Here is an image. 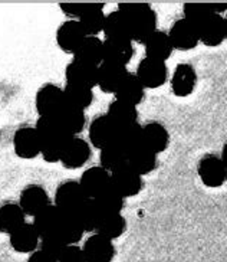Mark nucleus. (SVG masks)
Instances as JSON below:
<instances>
[{"label": "nucleus", "instance_id": "nucleus-25", "mask_svg": "<svg viewBox=\"0 0 227 262\" xmlns=\"http://www.w3.org/2000/svg\"><path fill=\"white\" fill-rule=\"evenodd\" d=\"M197 75L194 68L189 63H180L171 77V90L177 97H189L194 91Z\"/></svg>", "mask_w": 227, "mask_h": 262}, {"label": "nucleus", "instance_id": "nucleus-16", "mask_svg": "<svg viewBox=\"0 0 227 262\" xmlns=\"http://www.w3.org/2000/svg\"><path fill=\"white\" fill-rule=\"evenodd\" d=\"M53 118L72 137H76L78 134H81L85 128V124H86V117H85L83 110L72 107L66 102L62 104V107L56 111Z\"/></svg>", "mask_w": 227, "mask_h": 262}, {"label": "nucleus", "instance_id": "nucleus-15", "mask_svg": "<svg viewBox=\"0 0 227 262\" xmlns=\"http://www.w3.org/2000/svg\"><path fill=\"white\" fill-rule=\"evenodd\" d=\"M104 59L102 62L127 67L134 55V45L127 39H104Z\"/></svg>", "mask_w": 227, "mask_h": 262}, {"label": "nucleus", "instance_id": "nucleus-17", "mask_svg": "<svg viewBox=\"0 0 227 262\" xmlns=\"http://www.w3.org/2000/svg\"><path fill=\"white\" fill-rule=\"evenodd\" d=\"M200 42L206 47H219L226 39V20L221 15H212L198 26Z\"/></svg>", "mask_w": 227, "mask_h": 262}, {"label": "nucleus", "instance_id": "nucleus-3", "mask_svg": "<svg viewBox=\"0 0 227 262\" xmlns=\"http://www.w3.org/2000/svg\"><path fill=\"white\" fill-rule=\"evenodd\" d=\"M86 199L79 180H65L55 192V205L65 212H76Z\"/></svg>", "mask_w": 227, "mask_h": 262}, {"label": "nucleus", "instance_id": "nucleus-31", "mask_svg": "<svg viewBox=\"0 0 227 262\" xmlns=\"http://www.w3.org/2000/svg\"><path fill=\"white\" fill-rule=\"evenodd\" d=\"M62 210L56 205H48L39 213L33 216V226L40 235V238L56 233L59 221H61Z\"/></svg>", "mask_w": 227, "mask_h": 262}, {"label": "nucleus", "instance_id": "nucleus-36", "mask_svg": "<svg viewBox=\"0 0 227 262\" xmlns=\"http://www.w3.org/2000/svg\"><path fill=\"white\" fill-rule=\"evenodd\" d=\"M76 213L82 222L85 232H97L98 225L104 217V213L95 199H86L82 206L76 210Z\"/></svg>", "mask_w": 227, "mask_h": 262}, {"label": "nucleus", "instance_id": "nucleus-21", "mask_svg": "<svg viewBox=\"0 0 227 262\" xmlns=\"http://www.w3.org/2000/svg\"><path fill=\"white\" fill-rule=\"evenodd\" d=\"M145 97V88L135 74L128 72L115 93V100H120L132 107H138Z\"/></svg>", "mask_w": 227, "mask_h": 262}, {"label": "nucleus", "instance_id": "nucleus-39", "mask_svg": "<svg viewBox=\"0 0 227 262\" xmlns=\"http://www.w3.org/2000/svg\"><path fill=\"white\" fill-rule=\"evenodd\" d=\"M95 201L104 215L121 213L124 209V203H125V199L114 189L112 186H109L104 193H101Z\"/></svg>", "mask_w": 227, "mask_h": 262}, {"label": "nucleus", "instance_id": "nucleus-32", "mask_svg": "<svg viewBox=\"0 0 227 262\" xmlns=\"http://www.w3.org/2000/svg\"><path fill=\"white\" fill-rule=\"evenodd\" d=\"M106 117L111 120V123L115 127H127L131 124L138 123L137 107H132L120 100H114L109 102L106 110Z\"/></svg>", "mask_w": 227, "mask_h": 262}, {"label": "nucleus", "instance_id": "nucleus-42", "mask_svg": "<svg viewBox=\"0 0 227 262\" xmlns=\"http://www.w3.org/2000/svg\"><path fill=\"white\" fill-rule=\"evenodd\" d=\"M86 6H88V3H61L59 5L62 12L68 16L71 20H79V17L82 16Z\"/></svg>", "mask_w": 227, "mask_h": 262}, {"label": "nucleus", "instance_id": "nucleus-8", "mask_svg": "<svg viewBox=\"0 0 227 262\" xmlns=\"http://www.w3.org/2000/svg\"><path fill=\"white\" fill-rule=\"evenodd\" d=\"M91 144L81 137H72L62 153L61 163L65 169L75 170L83 167L91 159Z\"/></svg>", "mask_w": 227, "mask_h": 262}, {"label": "nucleus", "instance_id": "nucleus-44", "mask_svg": "<svg viewBox=\"0 0 227 262\" xmlns=\"http://www.w3.org/2000/svg\"><path fill=\"white\" fill-rule=\"evenodd\" d=\"M221 162H223V164H224V167H226V173H227V143L224 144V147H223V153H221Z\"/></svg>", "mask_w": 227, "mask_h": 262}, {"label": "nucleus", "instance_id": "nucleus-1", "mask_svg": "<svg viewBox=\"0 0 227 262\" xmlns=\"http://www.w3.org/2000/svg\"><path fill=\"white\" fill-rule=\"evenodd\" d=\"M35 128L40 137V156L46 163H61L68 141L72 139L53 117H39Z\"/></svg>", "mask_w": 227, "mask_h": 262}, {"label": "nucleus", "instance_id": "nucleus-38", "mask_svg": "<svg viewBox=\"0 0 227 262\" xmlns=\"http://www.w3.org/2000/svg\"><path fill=\"white\" fill-rule=\"evenodd\" d=\"M127 229V221L121 213H115V215H104L101 224L98 225V229L95 233H99L105 238L118 239Z\"/></svg>", "mask_w": 227, "mask_h": 262}, {"label": "nucleus", "instance_id": "nucleus-18", "mask_svg": "<svg viewBox=\"0 0 227 262\" xmlns=\"http://www.w3.org/2000/svg\"><path fill=\"white\" fill-rule=\"evenodd\" d=\"M19 205L26 215L35 216L48 205H51V199L45 187L40 185H29L20 193Z\"/></svg>", "mask_w": 227, "mask_h": 262}, {"label": "nucleus", "instance_id": "nucleus-43", "mask_svg": "<svg viewBox=\"0 0 227 262\" xmlns=\"http://www.w3.org/2000/svg\"><path fill=\"white\" fill-rule=\"evenodd\" d=\"M28 262H58L56 259L51 258L49 255H46L45 252H42L40 249L39 251H35L29 255L28 258Z\"/></svg>", "mask_w": 227, "mask_h": 262}, {"label": "nucleus", "instance_id": "nucleus-40", "mask_svg": "<svg viewBox=\"0 0 227 262\" xmlns=\"http://www.w3.org/2000/svg\"><path fill=\"white\" fill-rule=\"evenodd\" d=\"M66 247L68 245L63 242V239L58 233L43 236V238H40V242H39V249L42 252H45L46 255H49L53 259H56V261L59 259V256H61Z\"/></svg>", "mask_w": 227, "mask_h": 262}, {"label": "nucleus", "instance_id": "nucleus-12", "mask_svg": "<svg viewBox=\"0 0 227 262\" xmlns=\"http://www.w3.org/2000/svg\"><path fill=\"white\" fill-rule=\"evenodd\" d=\"M168 36H170V40L173 43V48L178 49V51H191L200 42L198 29L194 25L187 22L184 17L175 20L170 32H168Z\"/></svg>", "mask_w": 227, "mask_h": 262}, {"label": "nucleus", "instance_id": "nucleus-7", "mask_svg": "<svg viewBox=\"0 0 227 262\" xmlns=\"http://www.w3.org/2000/svg\"><path fill=\"white\" fill-rule=\"evenodd\" d=\"M65 102L63 88L55 84H45L39 88L35 104L39 117H53Z\"/></svg>", "mask_w": 227, "mask_h": 262}, {"label": "nucleus", "instance_id": "nucleus-10", "mask_svg": "<svg viewBox=\"0 0 227 262\" xmlns=\"http://www.w3.org/2000/svg\"><path fill=\"white\" fill-rule=\"evenodd\" d=\"M79 183L88 199H97L111 186V173L101 166H94L83 171Z\"/></svg>", "mask_w": 227, "mask_h": 262}, {"label": "nucleus", "instance_id": "nucleus-41", "mask_svg": "<svg viewBox=\"0 0 227 262\" xmlns=\"http://www.w3.org/2000/svg\"><path fill=\"white\" fill-rule=\"evenodd\" d=\"M58 262H85L82 248L78 245H68L59 256Z\"/></svg>", "mask_w": 227, "mask_h": 262}, {"label": "nucleus", "instance_id": "nucleus-34", "mask_svg": "<svg viewBox=\"0 0 227 262\" xmlns=\"http://www.w3.org/2000/svg\"><path fill=\"white\" fill-rule=\"evenodd\" d=\"M102 33L105 35V39H127V40H131L128 22L118 9L105 16Z\"/></svg>", "mask_w": 227, "mask_h": 262}, {"label": "nucleus", "instance_id": "nucleus-24", "mask_svg": "<svg viewBox=\"0 0 227 262\" xmlns=\"http://www.w3.org/2000/svg\"><path fill=\"white\" fill-rule=\"evenodd\" d=\"M104 59V43L98 36H86L74 54V61L99 67Z\"/></svg>", "mask_w": 227, "mask_h": 262}, {"label": "nucleus", "instance_id": "nucleus-13", "mask_svg": "<svg viewBox=\"0 0 227 262\" xmlns=\"http://www.w3.org/2000/svg\"><path fill=\"white\" fill-rule=\"evenodd\" d=\"M98 68L94 65H88L83 62L72 61L69 62L65 68V78L66 84L79 85L94 90V86L98 84Z\"/></svg>", "mask_w": 227, "mask_h": 262}, {"label": "nucleus", "instance_id": "nucleus-26", "mask_svg": "<svg viewBox=\"0 0 227 262\" xmlns=\"http://www.w3.org/2000/svg\"><path fill=\"white\" fill-rule=\"evenodd\" d=\"M115 136V125L105 116L95 117L89 125V141L91 146L101 150L106 144L112 143Z\"/></svg>", "mask_w": 227, "mask_h": 262}, {"label": "nucleus", "instance_id": "nucleus-45", "mask_svg": "<svg viewBox=\"0 0 227 262\" xmlns=\"http://www.w3.org/2000/svg\"><path fill=\"white\" fill-rule=\"evenodd\" d=\"M224 20H226V39H227V17H224Z\"/></svg>", "mask_w": 227, "mask_h": 262}, {"label": "nucleus", "instance_id": "nucleus-33", "mask_svg": "<svg viewBox=\"0 0 227 262\" xmlns=\"http://www.w3.org/2000/svg\"><path fill=\"white\" fill-rule=\"evenodd\" d=\"M26 213L19 203H5L0 206V232L10 235L23 224H26Z\"/></svg>", "mask_w": 227, "mask_h": 262}, {"label": "nucleus", "instance_id": "nucleus-9", "mask_svg": "<svg viewBox=\"0 0 227 262\" xmlns=\"http://www.w3.org/2000/svg\"><path fill=\"white\" fill-rule=\"evenodd\" d=\"M85 262H111L115 256V247L111 239L99 233H92L82 247Z\"/></svg>", "mask_w": 227, "mask_h": 262}, {"label": "nucleus", "instance_id": "nucleus-30", "mask_svg": "<svg viewBox=\"0 0 227 262\" xmlns=\"http://www.w3.org/2000/svg\"><path fill=\"white\" fill-rule=\"evenodd\" d=\"M127 164L135 170L138 174L145 176L157 167V155L143 143L141 146L135 147L134 150L129 151Z\"/></svg>", "mask_w": 227, "mask_h": 262}, {"label": "nucleus", "instance_id": "nucleus-20", "mask_svg": "<svg viewBox=\"0 0 227 262\" xmlns=\"http://www.w3.org/2000/svg\"><path fill=\"white\" fill-rule=\"evenodd\" d=\"M127 67H120L108 62H102L98 68V86L105 94H115L121 85L124 78L127 77Z\"/></svg>", "mask_w": 227, "mask_h": 262}, {"label": "nucleus", "instance_id": "nucleus-6", "mask_svg": "<svg viewBox=\"0 0 227 262\" xmlns=\"http://www.w3.org/2000/svg\"><path fill=\"white\" fill-rule=\"evenodd\" d=\"M13 148L19 159L31 160L40 155V137L35 127H20L13 134Z\"/></svg>", "mask_w": 227, "mask_h": 262}, {"label": "nucleus", "instance_id": "nucleus-5", "mask_svg": "<svg viewBox=\"0 0 227 262\" xmlns=\"http://www.w3.org/2000/svg\"><path fill=\"white\" fill-rule=\"evenodd\" d=\"M135 75L141 81V84L144 85L145 90L147 88L154 90L166 84L167 78H168V70H167L166 62L145 56L144 59H141L138 63Z\"/></svg>", "mask_w": 227, "mask_h": 262}, {"label": "nucleus", "instance_id": "nucleus-23", "mask_svg": "<svg viewBox=\"0 0 227 262\" xmlns=\"http://www.w3.org/2000/svg\"><path fill=\"white\" fill-rule=\"evenodd\" d=\"M56 233L63 239L66 245H76L82 239L85 229L76 212H65L62 210L61 221Z\"/></svg>", "mask_w": 227, "mask_h": 262}, {"label": "nucleus", "instance_id": "nucleus-37", "mask_svg": "<svg viewBox=\"0 0 227 262\" xmlns=\"http://www.w3.org/2000/svg\"><path fill=\"white\" fill-rule=\"evenodd\" d=\"M63 95H65L66 104L83 110V111L88 107H91V104L94 102V91L86 86L66 84L63 88Z\"/></svg>", "mask_w": 227, "mask_h": 262}, {"label": "nucleus", "instance_id": "nucleus-4", "mask_svg": "<svg viewBox=\"0 0 227 262\" xmlns=\"http://www.w3.org/2000/svg\"><path fill=\"white\" fill-rule=\"evenodd\" d=\"M111 186L124 199L132 198L143 189V176L138 174L128 164L111 171Z\"/></svg>", "mask_w": 227, "mask_h": 262}, {"label": "nucleus", "instance_id": "nucleus-14", "mask_svg": "<svg viewBox=\"0 0 227 262\" xmlns=\"http://www.w3.org/2000/svg\"><path fill=\"white\" fill-rule=\"evenodd\" d=\"M85 38L86 35L78 20H65L56 31V43L66 54H75Z\"/></svg>", "mask_w": 227, "mask_h": 262}, {"label": "nucleus", "instance_id": "nucleus-2", "mask_svg": "<svg viewBox=\"0 0 227 262\" xmlns=\"http://www.w3.org/2000/svg\"><path fill=\"white\" fill-rule=\"evenodd\" d=\"M118 10L127 19L131 40L143 43L157 31V13L147 3H120Z\"/></svg>", "mask_w": 227, "mask_h": 262}, {"label": "nucleus", "instance_id": "nucleus-27", "mask_svg": "<svg viewBox=\"0 0 227 262\" xmlns=\"http://www.w3.org/2000/svg\"><path fill=\"white\" fill-rule=\"evenodd\" d=\"M145 54L147 58L157 59V61L166 62L173 54V43L167 32L157 31L152 33L150 38L145 40Z\"/></svg>", "mask_w": 227, "mask_h": 262}, {"label": "nucleus", "instance_id": "nucleus-35", "mask_svg": "<svg viewBox=\"0 0 227 262\" xmlns=\"http://www.w3.org/2000/svg\"><path fill=\"white\" fill-rule=\"evenodd\" d=\"M127 159H128V153L115 141L106 144L99 150V163H101L99 166L108 170L109 173L127 164Z\"/></svg>", "mask_w": 227, "mask_h": 262}, {"label": "nucleus", "instance_id": "nucleus-29", "mask_svg": "<svg viewBox=\"0 0 227 262\" xmlns=\"http://www.w3.org/2000/svg\"><path fill=\"white\" fill-rule=\"evenodd\" d=\"M105 16L102 3H88L78 22L81 24L86 36H98L104 29Z\"/></svg>", "mask_w": 227, "mask_h": 262}, {"label": "nucleus", "instance_id": "nucleus-11", "mask_svg": "<svg viewBox=\"0 0 227 262\" xmlns=\"http://www.w3.org/2000/svg\"><path fill=\"white\" fill-rule=\"evenodd\" d=\"M197 171L207 187H220L226 183V167L219 156L206 155L198 163Z\"/></svg>", "mask_w": 227, "mask_h": 262}, {"label": "nucleus", "instance_id": "nucleus-22", "mask_svg": "<svg viewBox=\"0 0 227 262\" xmlns=\"http://www.w3.org/2000/svg\"><path fill=\"white\" fill-rule=\"evenodd\" d=\"M227 10V3H184V19L197 29L209 16L220 15Z\"/></svg>", "mask_w": 227, "mask_h": 262}, {"label": "nucleus", "instance_id": "nucleus-19", "mask_svg": "<svg viewBox=\"0 0 227 262\" xmlns=\"http://www.w3.org/2000/svg\"><path fill=\"white\" fill-rule=\"evenodd\" d=\"M10 247L19 254H32L36 251L40 242V235L35 229L33 224H23L15 232L9 235Z\"/></svg>", "mask_w": 227, "mask_h": 262}, {"label": "nucleus", "instance_id": "nucleus-28", "mask_svg": "<svg viewBox=\"0 0 227 262\" xmlns=\"http://www.w3.org/2000/svg\"><path fill=\"white\" fill-rule=\"evenodd\" d=\"M143 143L155 155L166 151L170 143V134L161 123L151 121L143 127Z\"/></svg>", "mask_w": 227, "mask_h": 262}]
</instances>
